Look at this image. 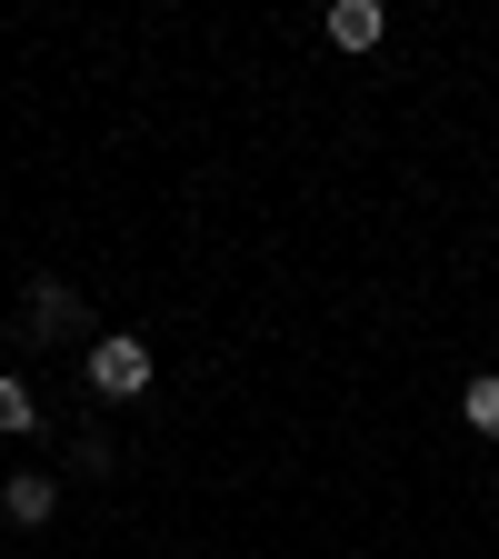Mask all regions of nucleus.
<instances>
[{
  "label": "nucleus",
  "mask_w": 499,
  "mask_h": 559,
  "mask_svg": "<svg viewBox=\"0 0 499 559\" xmlns=\"http://www.w3.org/2000/svg\"><path fill=\"white\" fill-rule=\"evenodd\" d=\"M91 390L100 400H140V390H151V340H130V330L91 340Z\"/></svg>",
  "instance_id": "f257e3e1"
},
{
  "label": "nucleus",
  "mask_w": 499,
  "mask_h": 559,
  "mask_svg": "<svg viewBox=\"0 0 499 559\" xmlns=\"http://www.w3.org/2000/svg\"><path fill=\"white\" fill-rule=\"evenodd\" d=\"M81 320H91V300L70 290V280H31V310H21V330H31V340H70Z\"/></svg>",
  "instance_id": "f03ea898"
},
{
  "label": "nucleus",
  "mask_w": 499,
  "mask_h": 559,
  "mask_svg": "<svg viewBox=\"0 0 499 559\" xmlns=\"http://www.w3.org/2000/svg\"><path fill=\"white\" fill-rule=\"evenodd\" d=\"M380 31H390V21H380V0H330V40H340V50H370Z\"/></svg>",
  "instance_id": "7ed1b4c3"
},
{
  "label": "nucleus",
  "mask_w": 499,
  "mask_h": 559,
  "mask_svg": "<svg viewBox=\"0 0 499 559\" xmlns=\"http://www.w3.org/2000/svg\"><path fill=\"white\" fill-rule=\"evenodd\" d=\"M0 510H11V530H40L60 510V479H11V489H0Z\"/></svg>",
  "instance_id": "20e7f679"
},
{
  "label": "nucleus",
  "mask_w": 499,
  "mask_h": 559,
  "mask_svg": "<svg viewBox=\"0 0 499 559\" xmlns=\"http://www.w3.org/2000/svg\"><path fill=\"white\" fill-rule=\"evenodd\" d=\"M460 419H470L479 440H499V370H479V380L460 390Z\"/></svg>",
  "instance_id": "39448f33"
},
{
  "label": "nucleus",
  "mask_w": 499,
  "mask_h": 559,
  "mask_svg": "<svg viewBox=\"0 0 499 559\" xmlns=\"http://www.w3.org/2000/svg\"><path fill=\"white\" fill-rule=\"evenodd\" d=\"M0 430H31V390H21L11 370H0Z\"/></svg>",
  "instance_id": "423d86ee"
}]
</instances>
